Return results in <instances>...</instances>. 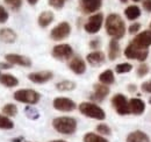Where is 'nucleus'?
Masks as SVG:
<instances>
[{
	"instance_id": "obj_1",
	"label": "nucleus",
	"mask_w": 151,
	"mask_h": 142,
	"mask_svg": "<svg viewBox=\"0 0 151 142\" xmlns=\"http://www.w3.org/2000/svg\"><path fill=\"white\" fill-rule=\"evenodd\" d=\"M106 32L109 36L115 40L123 37L126 34V25L124 21L119 14H109L105 22Z\"/></svg>"
},
{
	"instance_id": "obj_2",
	"label": "nucleus",
	"mask_w": 151,
	"mask_h": 142,
	"mask_svg": "<svg viewBox=\"0 0 151 142\" xmlns=\"http://www.w3.org/2000/svg\"><path fill=\"white\" fill-rule=\"evenodd\" d=\"M52 126L58 133L70 135L73 134L77 129V121L71 117H59L54 119Z\"/></svg>"
},
{
	"instance_id": "obj_3",
	"label": "nucleus",
	"mask_w": 151,
	"mask_h": 142,
	"mask_svg": "<svg viewBox=\"0 0 151 142\" xmlns=\"http://www.w3.org/2000/svg\"><path fill=\"white\" fill-rule=\"evenodd\" d=\"M14 99L17 101L23 103V104H28V105H35L37 104L41 99V94L37 91L30 89H21L14 92L13 94Z\"/></svg>"
},
{
	"instance_id": "obj_4",
	"label": "nucleus",
	"mask_w": 151,
	"mask_h": 142,
	"mask_svg": "<svg viewBox=\"0 0 151 142\" xmlns=\"http://www.w3.org/2000/svg\"><path fill=\"white\" fill-rule=\"evenodd\" d=\"M79 111L85 117L96 119V120H104L106 118L105 111L100 106H98L96 104H93V103H87V101L81 103L79 105Z\"/></svg>"
},
{
	"instance_id": "obj_5",
	"label": "nucleus",
	"mask_w": 151,
	"mask_h": 142,
	"mask_svg": "<svg viewBox=\"0 0 151 142\" xmlns=\"http://www.w3.org/2000/svg\"><path fill=\"white\" fill-rule=\"evenodd\" d=\"M149 55V49L148 48H142V47H138L136 46L135 43H130L126 49H124V56L127 58H130V59H137L139 62H143L147 59Z\"/></svg>"
},
{
	"instance_id": "obj_6",
	"label": "nucleus",
	"mask_w": 151,
	"mask_h": 142,
	"mask_svg": "<svg viewBox=\"0 0 151 142\" xmlns=\"http://www.w3.org/2000/svg\"><path fill=\"white\" fill-rule=\"evenodd\" d=\"M112 105L120 115H127L130 113L129 101L127 100L126 96H123L122 93H117L112 98Z\"/></svg>"
},
{
	"instance_id": "obj_7",
	"label": "nucleus",
	"mask_w": 151,
	"mask_h": 142,
	"mask_svg": "<svg viewBox=\"0 0 151 142\" xmlns=\"http://www.w3.org/2000/svg\"><path fill=\"white\" fill-rule=\"evenodd\" d=\"M102 22H104V15L102 13H96V14H93L92 17H90L88 20L86 21L84 28L86 30V33L88 34H96L101 26H102Z\"/></svg>"
},
{
	"instance_id": "obj_8",
	"label": "nucleus",
	"mask_w": 151,
	"mask_h": 142,
	"mask_svg": "<svg viewBox=\"0 0 151 142\" xmlns=\"http://www.w3.org/2000/svg\"><path fill=\"white\" fill-rule=\"evenodd\" d=\"M70 33H71V26L68 22L63 21V22L58 23L56 27L52 28V30L50 33V37L54 41H60V40L66 38L70 35Z\"/></svg>"
},
{
	"instance_id": "obj_9",
	"label": "nucleus",
	"mask_w": 151,
	"mask_h": 142,
	"mask_svg": "<svg viewBox=\"0 0 151 142\" xmlns=\"http://www.w3.org/2000/svg\"><path fill=\"white\" fill-rule=\"evenodd\" d=\"M72 54H73L72 47L70 44H66V43L55 46L54 49H52V51H51L52 57H55L56 59H59V61L69 59L72 56Z\"/></svg>"
},
{
	"instance_id": "obj_10",
	"label": "nucleus",
	"mask_w": 151,
	"mask_h": 142,
	"mask_svg": "<svg viewBox=\"0 0 151 142\" xmlns=\"http://www.w3.org/2000/svg\"><path fill=\"white\" fill-rule=\"evenodd\" d=\"M54 108L57 111H60V112H71L73 111L77 105L73 100L69 99V98H64V97H58L54 99Z\"/></svg>"
},
{
	"instance_id": "obj_11",
	"label": "nucleus",
	"mask_w": 151,
	"mask_h": 142,
	"mask_svg": "<svg viewBox=\"0 0 151 142\" xmlns=\"http://www.w3.org/2000/svg\"><path fill=\"white\" fill-rule=\"evenodd\" d=\"M5 58L12 65H20V67H24V68H29L32 65L30 58H28L27 56H23V55H19V54H7L5 56Z\"/></svg>"
},
{
	"instance_id": "obj_12",
	"label": "nucleus",
	"mask_w": 151,
	"mask_h": 142,
	"mask_svg": "<svg viewBox=\"0 0 151 142\" xmlns=\"http://www.w3.org/2000/svg\"><path fill=\"white\" fill-rule=\"evenodd\" d=\"M54 77V73L51 71L44 70L37 71V72H32L28 75V79L35 84H44L49 80H51Z\"/></svg>"
},
{
	"instance_id": "obj_13",
	"label": "nucleus",
	"mask_w": 151,
	"mask_h": 142,
	"mask_svg": "<svg viewBox=\"0 0 151 142\" xmlns=\"http://www.w3.org/2000/svg\"><path fill=\"white\" fill-rule=\"evenodd\" d=\"M102 5V0H79V6L83 13L90 14L99 11Z\"/></svg>"
},
{
	"instance_id": "obj_14",
	"label": "nucleus",
	"mask_w": 151,
	"mask_h": 142,
	"mask_svg": "<svg viewBox=\"0 0 151 142\" xmlns=\"http://www.w3.org/2000/svg\"><path fill=\"white\" fill-rule=\"evenodd\" d=\"M132 43L142 48H149L151 46V29L137 34L132 40Z\"/></svg>"
},
{
	"instance_id": "obj_15",
	"label": "nucleus",
	"mask_w": 151,
	"mask_h": 142,
	"mask_svg": "<svg viewBox=\"0 0 151 142\" xmlns=\"http://www.w3.org/2000/svg\"><path fill=\"white\" fill-rule=\"evenodd\" d=\"M109 93V88L104 84H94L93 86V93H92V99L95 101H102Z\"/></svg>"
},
{
	"instance_id": "obj_16",
	"label": "nucleus",
	"mask_w": 151,
	"mask_h": 142,
	"mask_svg": "<svg viewBox=\"0 0 151 142\" xmlns=\"http://www.w3.org/2000/svg\"><path fill=\"white\" fill-rule=\"evenodd\" d=\"M69 68H70V70L73 71L76 75H83L86 71V64L83 58L76 56L69 62Z\"/></svg>"
},
{
	"instance_id": "obj_17",
	"label": "nucleus",
	"mask_w": 151,
	"mask_h": 142,
	"mask_svg": "<svg viewBox=\"0 0 151 142\" xmlns=\"http://www.w3.org/2000/svg\"><path fill=\"white\" fill-rule=\"evenodd\" d=\"M129 108H130V113L141 115L145 111V104L139 98H132L129 100Z\"/></svg>"
},
{
	"instance_id": "obj_18",
	"label": "nucleus",
	"mask_w": 151,
	"mask_h": 142,
	"mask_svg": "<svg viewBox=\"0 0 151 142\" xmlns=\"http://www.w3.org/2000/svg\"><path fill=\"white\" fill-rule=\"evenodd\" d=\"M86 59H87V62H88L92 67H98V65H100V64H102V63L105 62L106 56H105V54L102 53V51L95 50L93 53L88 54V55L86 56Z\"/></svg>"
},
{
	"instance_id": "obj_19",
	"label": "nucleus",
	"mask_w": 151,
	"mask_h": 142,
	"mask_svg": "<svg viewBox=\"0 0 151 142\" xmlns=\"http://www.w3.org/2000/svg\"><path fill=\"white\" fill-rule=\"evenodd\" d=\"M17 33L11 28H1L0 29V41L5 43H13L17 41Z\"/></svg>"
},
{
	"instance_id": "obj_20",
	"label": "nucleus",
	"mask_w": 151,
	"mask_h": 142,
	"mask_svg": "<svg viewBox=\"0 0 151 142\" xmlns=\"http://www.w3.org/2000/svg\"><path fill=\"white\" fill-rule=\"evenodd\" d=\"M54 19H55V15H54L52 12H50V11H44V12H42V13L38 15L37 23L41 28H45V27H48V26L54 21Z\"/></svg>"
},
{
	"instance_id": "obj_21",
	"label": "nucleus",
	"mask_w": 151,
	"mask_h": 142,
	"mask_svg": "<svg viewBox=\"0 0 151 142\" xmlns=\"http://www.w3.org/2000/svg\"><path fill=\"white\" fill-rule=\"evenodd\" d=\"M0 84L6 88H14L19 84V80L15 76L9 73H0Z\"/></svg>"
},
{
	"instance_id": "obj_22",
	"label": "nucleus",
	"mask_w": 151,
	"mask_h": 142,
	"mask_svg": "<svg viewBox=\"0 0 151 142\" xmlns=\"http://www.w3.org/2000/svg\"><path fill=\"white\" fill-rule=\"evenodd\" d=\"M127 142H150V139L144 132L135 130L127 136Z\"/></svg>"
},
{
	"instance_id": "obj_23",
	"label": "nucleus",
	"mask_w": 151,
	"mask_h": 142,
	"mask_svg": "<svg viewBox=\"0 0 151 142\" xmlns=\"http://www.w3.org/2000/svg\"><path fill=\"white\" fill-rule=\"evenodd\" d=\"M99 80H100L101 84L107 85V86L113 84L114 82H115V77H114L113 71L108 69V70H105L104 72H101L100 76H99Z\"/></svg>"
},
{
	"instance_id": "obj_24",
	"label": "nucleus",
	"mask_w": 151,
	"mask_h": 142,
	"mask_svg": "<svg viewBox=\"0 0 151 142\" xmlns=\"http://www.w3.org/2000/svg\"><path fill=\"white\" fill-rule=\"evenodd\" d=\"M120 55V44L117 42V40H111L109 42V49H108V57L111 61H114L115 58H117Z\"/></svg>"
},
{
	"instance_id": "obj_25",
	"label": "nucleus",
	"mask_w": 151,
	"mask_h": 142,
	"mask_svg": "<svg viewBox=\"0 0 151 142\" xmlns=\"http://www.w3.org/2000/svg\"><path fill=\"white\" fill-rule=\"evenodd\" d=\"M124 14L128 20H136L137 18H139L141 15V9L138 6L136 5H132V6H128L126 9H124Z\"/></svg>"
},
{
	"instance_id": "obj_26",
	"label": "nucleus",
	"mask_w": 151,
	"mask_h": 142,
	"mask_svg": "<svg viewBox=\"0 0 151 142\" xmlns=\"http://www.w3.org/2000/svg\"><path fill=\"white\" fill-rule=\"evenodd\" d=\"M56 89L62 92H68L76 89V83L72 80H62L56 84Z\"/></svg>"
},
{
	"instance_id": "obj_27",
	"label": "nucleus",
	"mask_w": 151,
	"mask_h": 142,
	"mask_svg": "<svg viewBox=\"0 0 151 142\" xmlns=\"http://www.w3.org/2000/svg\"><path fill=\"white\" fill-rule=\"evenodd\" d=\"M2 113L6 117H15L18 114V107L14 104H6L2 107Z\"/></svg>"
},
{
	"instance_id": "obj_28",
	"label": "nucleus",
	"mask_w": 151,
	"mask_h": 142,
	"mask_svg": "<svg viewBox=\"0 0 151 142\" xmlns=\"http://www.w3.org/2000/svg\"><path fill=\"white\" fill-rule=\"evenodd\" d=\"M84 142H108L105 138L95 134V133H87L84 136Z\"/></svg>"
},
{
	"instance_id": "obj_29",
	"label": "nucleus",
	"mask_w": 151,
	"mask_h": 142,
	"mask_svg": "<svg viewBox=\"0 0 151 142\" xmlns=\"http://www.w3.org/2000/svg\"><path fill=\"white\" fill-rule=\"evenodd\" d=\"M13 127H14V124L8 117L0 114V128L1 129H12Z\"/></svg>"
},
{
	"instance_id": "obj_30",
	"label": "nucleus",
	"mask_w": 151,
	"mask_h": 142,
	"mask_svg": "<svg viewBox=\"0 0 151 142\" xmlns=\"http://www.w3.org/2000/svg\"><path fill=\"white\" fill-rule=\"evenodd\" d=\"M132 70V65L130 63H120L115 67V71L117 73H127Z\"/></svg>"
},
{
	"instance_id": "obj_31",
	"label": "nucleus",
	"mask_w": 151,
	"mask_h": 142,
	"mask_svg": "<svg viewBox=\"0 0 151 142\" xmlns=\"http://www.w3.org/2000/svg\"><path fill=\"white\" fill-rule=\"evenodd\" d=\"M5 2H6L13 11H19L21 5H22V0H5Z\"/></svg>"
},
{
	"instance_id": "obj_32",
	"label": "nucleus",
	"mask_w": 151,
	"mask_h": 142,
	"mask_svg": "<svg viewBox=\"0 0 151 142\" xmlns=\"http://www.w3.org/2000/svg\"><path fill=\"white\" fill-rule=\"evenodd\" d=\"M96 132L104 135H109L111 134V128L106 124H100L96 126Z\"/></svg>"
},
{
	"instance_id": "obj_33",
	"label": "nucleus",
	"mask_w": 151,
	"mask_h": 142,
	"mask_svg": "<svg viewBox=\"0 0 151 142\" xmlns=\"http://www.w3.org/2000/svg\"><path fill=\"white\" fill-rule=\"evenodd\" d=\"M48 2H49V5L51 7H54L56 9H60V8L64 7L66 0H48Z\"/></svg>"
},
{
	"instance_id": "obj_34",
	"label": "nucleus",
	"mask_w": 151,
	"mask_h": 142,
	"mask_svg": "<svg viewBox=\"0 0 151 142\" xmlns=\"http://www.w3.org/2000/svg\"><path fill=\"white\" fill-rule=\"evenodd\" d=\"M8 18H9L8 12L5 9L4 6H0V23H5V22H7Z\"/></svg>"
},
{
	"instance_id": "obj_35",
	"label": "nucleus",
	"mask_w": 151,
	"mask_h": 142,
	"mask_svg": "<svg viewBox=\"0 0 151 142\" xmlns=\"http://www.w3.org/2000/svg\"><path fill=\"white\" fill-rule=\"evenodd\" d=\"M26 113H27V115H28L29 118H32V119L38 118V112L34 107H32V106H28L26 108Z\"/></svg>"
},
{
	"instance_id": "obj_36",
	"label": "nucleus",
	"mask_w": 151,
	"mask_h": 142,
	"mask_svg": "<svg viewBox=\"0 0 151 142\" xmlns=\"http://www.w3.org/2000/svg\"><path fill=\"white\" fill-rule=\"evenodd\" d=\"M149 72V68L147 64H141L138 68H137V75L139 77H144L147 73Z\"/></svg>"
},
{
	"instance_id": "obj_37",
	"label": "nucleus",
	"mask_w": 151,
	"mask_h": 142,
	"mask_svg": "<svg viewBox=\"0 0 151 142\" xmlns=\"http://www.w3.org/2000/svg\"><path fill=\"white\" fill-rule=\"evenodd\" d=\"M142 91L143 92H147V93H151V80H148L145 83L142 84Z\"/></svg>"
},
{
	"instance_id": "obj_38",
	"label": "nucleus",
	"mask_w": 151,
	"mask_h": 142,
	"mask_svg": "<svg viewBox=\"0 0 151 142\" xmlns=\"http://www.w3.org/2000/svg\"><path fill=\"white\" fill-rule=\"evenodd\" d=\"M139 28H141V25L139 23H132V26L129 27V33L130 34H135V33H137L139 30Z\"/></svg>"
},
{
	"instance_id": "obj_39",
	"label": "nucleus",
	"mask_w": 151,
	"mask_h": 142,
	"mask_svg": "<svg viewBox=\"0 0 151 142\" xmlns=\"http://www.w3.org/2000/svg\"><path fill=\"white\" fill-rule=\"evenodd\" d=\"M90 47H91L92 49H98V48L100 47V40H99V38L92 40V41L90 42Z\"/></svg>"
},
{
	"instance_id": "obj_40",
	"label": "nucleus",
	"mask_w": 151,
	"mask_h": 142,
	"mask_svg": "<svg viewBox=\"0 0 151 142\" xmlns=\"http://www.w3.org/2000/svg\"><path fill=\"white\" fill-rule=\"evenodd\" d=\"M143 7L147 12H151V0H143Z\"/></svg>"
},
{
	"instance_id": "obj_41",
	"label": "nucleus",
	"mask_w": 151,
	"mask_h": 142,
	"mask_svg": "<svg viewBox=\"0 0 151 142\" xmlns=\"http://www.w3.org/2000/svg\"><path fill=\"white\" fill-rule=\"evenodd\" d=\"M13 65L11 63H0V69H12Z\"/></svg>"
},
{
	"instance_id": "obj_42",
	"label": "nucleus",
	"mask_w": 151,
	"mask_h": 142,
	"mask_svg": "<svg viewBox=\"0 0 151 142\" xmlns=\"http://www.w3.org/2000/svg\"><path fill=\"white\" fill-rule=\"evenodd\" d=\"M27 1H28V4H29V5H36L38 0H27Z\"/></svg>"
},
{
	"instance_id": "obj_43",
	"label": "nucleus",
	"mask_w": 151,
	"mask_h": 142,
	"mask_svg": "<svg viewBox=\"0 0 151 142\" xmlns=\"http://www.w3.org/2000/svg\"><path fill=\"white\" fill-rule=\"evenodd\" d=\"M134 90H136V88L134 85H129V91H134Z\"/></svg>"
},
{
	"instance_id": "obj_44",
	"label": "nucleus",
	"mask_w": 151,
	"mask_h": 142,
	"mask_svg": "<svg viewBox=\"0 0 151 142\" xmlns=\"http://www.w3.org/2000/svg\"><path fill=\"white\" fill-rule=\"evenodd\" d=\"M51 142H66V141H63V140H55V141H51Z\"/></svg>"
},
{
	"instance_id": "obj_45",
	"label": "nucleus",
	"mask_w": 151,
	"mask_h": 142,
	"mask_svg": "<svg viewBox=\"0 0 151 142\" xmlns=\"http://www.w3.org/2000/svg\"><path fill=\"white\" fill-rule=\"evenodd\" d=\"M121 2H127V0H120Z\"/></svg>"
},
{
	"instance_id": "obj_46",
	"label": "nucleus",
	"mask_w": 151,
	"mask_h": 142,
	"mask_svg": "<svg viewBox=\"0 0 151 142\" xmlns=\"http://www.w3.org/2000/svg\"><path fill=\"white\" fill-rule=\"evenodd\" d=\"M132 1H135V2H137V1H139V0H132Z\"/></svg>"
},
{
	"instance_id": "obj_47",
	"label": "nucleus",
	"mask_w": 151,
	"mask_h": 142,
	"mask_svg": "<svg viewBox=\"0 0 151 142\" xmlns=\"http://www.w3.org/2000/svg\"><path fill=\"white\" fill-rule=\"evenodd\" d=\"M149 101H150V104H151V98H150V100H149Z\"/></svg>"
},
{
	"instance_id": "obj_48",
	"label": "nucleus",
	"mask_w": 151,
	"mask_h": 142,
	"mask_svg": "<svg viewBox=\"0 0 151 142\" xmlns=\"http://www.w3.org/2000/svg\"><path fill=\"white\" fill-rule=\"evenodd\" d=\"M150 28H151V23H150Z\"/></svg>"
}]
</instances>
